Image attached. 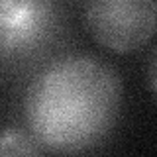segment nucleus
Listing matches in <instances>:
<instances>
[{
  "label": "nucleus",
  "mask_w": 157,
  "mask_h": 157,
  "mask_svg": "<svg viewBox=\"0 0 157 157\" xmlns=\"http://www.w3.org/2000/svg\"><path fill=\"white\" fill-rule=\"evenodd\" d=\"M122 108V81L104 59L69 53L49 61L24 96V120L53 153L94 149L112 134Z\"/></svg>",
  "instance_id": "obj_1"
},
{
  "label": "nucleus",
  "mask_w": 157,
  "mask_h": 157,
  "mask_svg": "<svg viewBox=\"0 0 157 157\" xmlns=\"http://www.w3.org/2000/svg\"><path fill=\"white\" fill-rule=\"evenodd\" d=\"M82 16L96 43L114 53H130L153 37L157 0H85Z\"/></svg>",
  "instance_id": "obj_2"
},
{
  "label": "nucleus",
  "mask_w": 157,
  "mask_h": 157,
  "mask_svg": "<svg viewBox=\"0 0 157 157\" xmlns=\"http://www.w3.org/2000/svg\"><path fill=\"white\" fill-rule=\"evenodd\" d=\"M45 147L29 130L8 128L0 132V155H43Z\"/></svg>",
  "instance_id": "obj_3"
},
{
  "label": "nucleus",
  "mask_w": 157,
  "mask_h": 157,
  "mask_svg": "<svg viewBox=\"0 0 157 157\" xmlns=\"http://www.w3.org/2000/svg\"><path fill=\"white\" fill-rule=\"evenodd\" d=\"M51 2H55V0H0V29L12 20L24 16V14H29Z\"/></svg>",
  "instance_id": "obj_4"
},
{
  "label": "nucleus",
  "mask_w": 157,
  "mask_h": 157,
  "mask_svg": "<svg viewBox=\"0 0 157 157\" xmlns=\"http://www.w3.org/2000/svg\"><path fill=\"white\" fill-rule=\"evenodd\" d=\"M149 77H147V81H149V90L151 92H155L157 90V85H155V49H151V53H149Z\"/></svg>",
  "instance_id": "obj_5"
},
{
  "label": "nucleus",
  "mask_w": 157,
  "mask_h": 157,
  "mask_svg": "<svg viewBox=\"0 0 157 157\" xmlns=\"http://www.w3.org/2000/svg\"><path fill=\"white\" fill-rule=\"evenodd\" d=\"M0 59H2V32H0Z\"/></svg>",
  "instance_id": "obj_6"
}]
</instances>
